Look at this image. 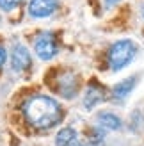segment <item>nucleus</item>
Wrapping results in <instances>:
<instances>
[{
	"label": "nucleus",
	"mask_w": 144,
	"mask_h": 146,
	"mask_svg": "<svg viewBox=\"0 0 144 146\" xmlns=\"http://www.w3.org/2000/svg\"><path fill=\"white\" fill-rule=\"evenodd\" d=\"M25 121L36 130H48L59 125L62 119V109L54 98L38 94L23 104Z\"/></svg>",
	"instance_id": "f257e3e1"
},
{
	"label": "nucleus",
	"mask_w": 144,
	"mask_h": 146,
	"mask_svg": "<svg viewBox=\"0 0 144 146\" xmlns=\"http://www.w3.org/2000/svg\"><path fill=\"white\" fill-rule=\"evenodd\" d=\"M137 54V46L130 39H119L109 50V66L112 71H119L132 62Z\"/></svg>",
	"instance_id": "f03ea898"
},
{
	"label": "nucleus",
	"mask_w": 144,
	"mask_h": 146,
	"mask_svg": "<svg viewBox=\"0 0 144 146\" xmlns=\"http://www.w3.org/2000/svg\"><path fill=\"white\" fill-rule=\"evenodd\" d=\"M34 50H36V54H38V57L43 59V61L54 59V57L57 55V52H59V48H57V41H55V38L50 32L41 34L39 38L36 39Z\"/></svg>",
	"instance_id": "7ed1b4c3"
},
{
	"label": "nucleus",
	"mask_w": 144,
	"mask_h": 146,
	"mask_svg": "<svg viewBox=\"0 0 144 146\" xmlns=\"http://www.w3.org/2000/svg\"><path fill=\"white\" fill-rule=\"evenodd\" d=\"M57 0H30L28 4V14L32 18H46L54 14L57 9Z\"/></svg>",
	"instance_id": "20e7f679"
},
{
	"label": "nucleus",
	"mask_w": 144,
	"mask_h": 146,
	"mask_svg": "<svg viewBox=\"0 0 144 146\" xmlns=\"http://www.w3.org/2000/svg\"><path fill=\"white\" fill-rule=\"evenodd\" d=\"M30 54H28V50L25 46H14L13 50V54H11V66L14 71H25L27 68H30Z\"/></svg>",
	"instance_id": "39448f33"
},
{
	"label": "nucleus",
	"mask_w": 144,
	"mask_h": 146,
	"mask_svg": "<svg viewBox=\"0 0 144 146\" xmlns=\"http://www.w3.org/2000/svg\"><path fill=\"white\" fill-rule=\"evenodd\" d=\"M105 96H107V94H105V87H102V86L96 84V82H92L87 87L85 94H84V105H85V109L91 111L94 105H98L100 102H103Z\"/></svg>",
	"instance_id": "423d86ee"
},
{
	"label": "nucleus",
	"mask_w": 144,
	"mask_h": 146,
	"mask_svg": "<svg viewBox=\"0 0 144 146\" xmlns=\"http://www.w3.org/2000/svg\"><path fill=\"white\" fill-rule=\"evenodd\" d=\"M135 84H137V77H128L125 80H121L119 84H116L112 87V98L114 100H125L133 91Z\"/></svg>",
	"instance_id": "0eeeda50"
},
{
	"label": "nucleus",
	"mask_w": 144,
	"mask_h": 146,
	"mask_svg": "<svg viewBox=\"0 0 144 146\" xmlns=\"http://www.w3.org/2000/svg\"><path fill=\"white\" fill-rule=\"evenodd\" d=\"M77 87H78V82H77V77H73V75H64L62 78H59V84H57L59 93L66 98L75 96Z\"/></svg>",
	"instance_id": "6e6552de"
},
{
	"label": "nucleus",
	"mask_w": 144,
	"mask_h": 146,
	"mask_svg": "<svg viewBox=\"0 0 144 146\" xmlns=\"http://www.w3.org/2000/svg\"><path fill=\"white\" fill-rule=\"evenodd\" d=\"M98 121H100V125L103 128H107V130H118L121 127V119L112 112H100L98 114Z\"/></svg>",
	"instance_id": "1a4fd4ad"
},
{
	"label": "nucleus",
	"mask_w": 144,
	"mask_h": 146,
	"mask_svg": "<svg viewBox=\"0 0 144 146\" xmlns=\"http://www.w3.org/2000/svg\"><path fill=\"white\" fill-rule=\"evenodd\" d=\"M75 141H77V132L73 128H69V127L59 130V134H57V137H55V144L57 146H69Z\"/></svg>",
	"instance_id": "9d476101"
},
{
	"label": "nucleus",
	"mask_w": 144,
	"mask_h": 146,
	"mask_svg": "<svg viewBox=\"0 0 144 146\" xmlns=\"http://www.w3.org/2000/svg\"><path fill=\"white\" fill-rule=\"evenodd\" d=\"M89 146H103V134L102 132H92L89 137Z\"/></svg>",
	"instance_id": "9b49d317"
},
{
	"label": "nucleus",
	"mask_w": 144,
	"mask_h": 146,
	"mask_svg": "<svg viewBox=\"0 0 144 146\" xmlns=\"http://www.w3.org/2000/svg\"><path fill=\"white\" fill-rule=\"evenodd\" d=\"M21 2H23V0H0V7H2L4 11H11L16 5H20Z\"/></svg>",
	"instance_id": "f8f14e48"
},
{
	"label": "nucleus",
	"mask_w": 144,
	"mask_h": 146,
	"mask_svg": "<svg viewBox=\"0 0 144 146\" xmlns=\"http://www.w3.org/2000/svg\"><path fill=\"white\" fill-rule=\"evenodd\" d=\"M5 59H7V52H5V48L0 45V66L5 62Z\"/></svg>",
	"instance_id": "ddd939ff"
},
{
	"label": "nucleus",
	"mask_w": 144,
	"mask_h": 146,
	"mask_svg": "<svg viewBox=\"0 0 144 146\" xmlns=\"http://www.w3.org/2000/svg\"><path fill=\"white\" fill-rule=\"evenodd\" d=\"M69 146H84V144H82V143H78V141H75L73 144H69Z\"/></svg>",
	"instance_id": "4468645a"
},
{
	"label": "nucleus",
	"mask_w": 144,
	"mask_h": 146,
	"mask_svg": "<svg viewBox=\"0 0 144 146\" xmlns=\"http://www.w3.org/2000/svg\"><path fill=\"white\" fill-rule=\"evenodd\" d=\"M142 16H144V7H142Z\"/></svg>",
	"instance_id": "2eb2a0df"
}]
</instances>
